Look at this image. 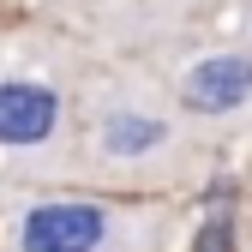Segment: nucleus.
<instances>
[{
    "label": "nucleus",
    "instance_id": "f257e3e1",
    "mask_svg": "<svg viewBox=\"0 0 252 252\" xmlns=\"http://www.w3.org/2000/svg\"><path fill=\"white\" fill-rule=\"evenodd\" d=\"M108 234V216L96 204H36L18 228L24 252H96Z\"/></svg>",
    "mask_w": 252,
    "mask_h": 252
},
{
    "label": "nucleus",
    "instance_id": "7ed1b4c3",
    "mask_svg": "<svg viewBox=\"0 0 252 252\" xmlns=\"http://www.w3.org/2000/svg\"><path fill=\"white\" fill-rule=\"evenodd\" d=\"M60 126V96L36 78H0V144H42Z\"/></svg>",
    "mask_w": 252,
    "mask_h": 252
},
{
    "label": "nucleus",
    "instance_id": "39448f33",
    "mask_svg": "<svg viewBox=\"0 0 252 252\" xmlns=\"http://www.w3.org/2000/svg\"><path fill=\"white\" fill-rule=\"evenodd\" d=\"M192 252H234V222H228V210H216L210 222L198 228V240H192Z\"/></svg>",
    "mask_w": 252,
    "mask_h": 252
},
{
    "label": "nucleus",
    "instance_id": "f03ea898",
    "mask_svg": "<svg viewBox=\"0 0 252 252\" xmlns=\"http://www.w3.org/2000/svg\"><path fill=\"white\" fill-rule=\"evenodd\" d=\"M180 102L192 114H234L252 102V54H204L180 84Z\"/></svg>",
    "mask_w": 252,
    "mask_h": 252
},
{
    "label": "nucleus",
    "instance_id": "20e7f679",
    "mask_svg": "<svg viewBox=\"0 0 252 252\" xmlns=\"http://www.w3.org/2000/svg\"><path fill=\"white\" fill-rule=\"evenodd\" d=\"M162 138H168V126L150 120V114H114V120H102V150L108 156H144Z\"/></svg>",
    "mask_w": 252,
    "mask_h": 252
}]
</instances>
